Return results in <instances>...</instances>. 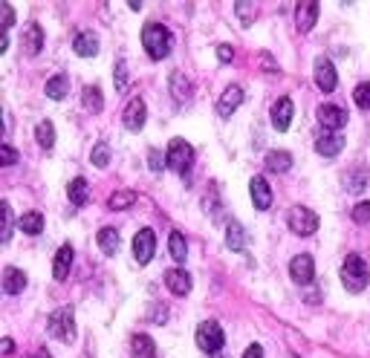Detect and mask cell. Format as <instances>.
Masks as SVG:
<instances>
[{
  "label": "cell",
  "mask_w": 370,
  "mask_h": 358,
  "mask_svg": "<svg viewBox=\"0 0 370 358\" xmlns=\"http://www.w3.org/2000/svg\"><path fill=\"white\" fill-rule=\"evenodd\" d=\"M293 113H295L293 102H289V99H278L275 104H272V124H275L278 130H286L289 124H293Z\"/></svg>",
  "instance_id": "e0dca14e"
},
{
  "label": "cell",
  "mask_w": 370,
  "mask_h": 358,
  "mask_svg": "<svg viewBox=\"0 0 370 358\" xmlns=\"http://www.w3.org/2000/svg\"><path fill=\"white\" fill-rule=\"evenodd\" d=\"M342 182H344V188H347L350 194H362V191L370 185V173L362 171V168H353V171H347V173L342 176Z\"/></svg>",
  "instance_id": "603a6c76"
},
{
  "label": "cell",
  "mask_w": 370,
  "mask_h": 358,
  "mask_svg": "<svg viewBox=\"0 0 370 358\" xmlns=\"http://www.w3.org/2000/svg\"><path fill=\"white\" fill-rule=\"evenodd\" d=\"M154 252H156V234H154V229H139L136 237H133V257H136V263L139 266L151 263Z\"/></svg>",
  "instance_id": "52a82bcc"
},
{
  "label": "cell",
  "mask_w": 370,
  "mask_h": 358,
  "mask_svg": "<svg viewBox=\"0 0 370 358\" xmlns=\"http://www.w3.org/2000/svg\"><path fill=\"white\" fill-rule=\"evenodd\" d=\"M350 217H353V223H359V225L367 223V220H370V202H359L356 208H353Z\"/></svg>",
  "instance_id": "ab89813d"
},
{
  "label": "cell",
  "mask_w": 370,
  "mask_h": 358,
  "mask_svg": "<svg viewBox=\"0 0 370 358\" xmlns=\"http://www.w3.org/2000/svg\"><path fill=\"white\" fill-rule=\"evenodd\" d=\"M67 197H70V202H73L75 208L87 205V200H90V188H87V179H84V176H75L73 182L67 185Z\"/></svg>",
  "instance_id": "7402d4cb"
},
{
  "label": "cell",
  "mask_w": 370,
  "mask_h": 358,
  "mask_svg": "<svg viewBox=\"0 0 370 358\" xmlns=\"http://www.w3.org/2000/svg\"><path fill=\"white\" fill-rule=\"evenodd\" d=\"M286 225H289V232H293V234L310 237V234L318 232V214L313 208H307V205H295V208H289Z\"/></svg>",
  "instance_id": "277c9868"
},
{
  "label": "cell",
  "mask_w": 370,
  "mask_h": 358,
  "mask_svg": "<svg viewBox=\"0 0 370 358\" xmlns=\"http://www.w3.org/2000/svg\"><path fill=\"white\" fill-rule=\"evenodd\" d=\"M289 168H293V156H289L286 151H269V153H266V171H272V173H286Z\"/></svg>",
  "instance_id": "484cf974"
},
{
  "label": "cell",
  "mask_w": 370,
  "mask_h": 358,
  "mask_svg": "<svg viewBox=\"0 0 370 358\" xmlns=\"http://www.w3.org/2000/svg\"><path fill=\"white\" fill-rule=\"evenodd\" d=\"M24 50L26 55H38L44 50V29L41 23H29L26 32H24Z\"/></svg>",
  "instance_id": "ac0fdd59"
},
{
  "label": "cell",
  "mask_w": 370,
  "mask_h": 358,
  "mask_svg": "<svg viewBox=\"0 0 370 358\" xmlns=\"http://www.w3.org/2000/svg\"><path fill=\"white\" fill-rule=\"evenodd\" d=\"M168 252H171V257L176 260V263H185L188 246H185V237H183L180 232H171V237H168Z\"/></svg>",
  "instance_id": "4dcf8cb0"
},
{
  "label": "cell",
  "mask_w": 370,
  "mask_h": 358,
  "mask_svg": "<svg viewBox=\"0 0 370 358\" xmlns=\"http://www.w3.org/2000/svg\"><path fill=\"white\" fill-rule=\"evenodd\" d=\"M342 148H344V136L342 133H324V136H318V142H315V151L321 156H327V159L339 156Z\"/></svg>",
  "instance_id": "2e32d148"
},
{
  "label": "cell",
  "mask_w": 370,
  "mask_h": 358,
  "mask_svg": "<svg viewBox=\"0 0 370 358\" xmlns=\"http://www.w3.org/2000/svg\"><path fill=\"white\" fill-rule=\"evenodd\" d=\"M194 338H197V347L203 350V352H208V355H220V350H223V341H226V335H223V327L217 321H203L200 327H197V332H194Z\"/></svg>",
  "instance_id": "5b68a950"
},
{
  "label": "cell",
  "mask_w": 370,
  "mask_h": 358,
  "mask_svg": "<svg viewBox=\"0 0 370 358\" xmlns=\"http://www.w3.org/2000/svg\"><path fill=\"white\" fill-rule=\"evenodd\" d=\"M315 84H318L321 93H333L335 84H339V75H335L333 61L324 58V55H318V58H315Z\"/></svg>",
  "instance_id": "ba28073f"
},
{
  "label": "cell",
  "mask_w": 370,
  "mask_h": 358,
  "mask_svg": "<svg viewBox=\"0 0 370 358\" xmlns=\"http://www.w3.org/2000/svg\"><path fill=\"white\" fill-rule=\"evenodd\" d=\"M67 93H70V78L64 73H58V75H53L50 81H46V95H50V99L61 102Z\"/></svg>",
  "instance_id": "4316f807"
},
{
  "label": "cell",
  "mask_w": 370,
  "mask_h": 358,
  "mask_svg": "<svg viewBox=\"0 0 370 358\" xmlns=\"http://www.w3.org/2000/svg\"><path fill=\"white\" fill-rule=\"evenodd\" d=\"M0 214H3V234H0V240H3V243H9V237H12V205L9 202H3V205H0Z\"/></svg>",
  "instance_id": "8d00e7d4"
},
{
  "label": "cell",
  "mask_w": 370,
  "mask_h": 358,
  "mask_svg": "<svg viewBox=\"0 0 370 358\" xmlns=\"http://www.w3.org/2000/svg\"><path fill=\"white\" fill-rule=\"evenodd\" d=\"M35 139H38L41 148L50 151L53 144H55V124H53V122H46V119L38 122V127H35Z\"/></svg>",
  "instance_id": "1f68e13d"
},
{
  "label": "cell",
  "mask_w": 370,
  "mask_h": 358,
  "mask_svg": "<svg viewBox=\"0 0 370 358\" xmlns=\"http://www.w3.org/2000/svg\"><path fill=\"white\" fill-rule=\"evenodd\" d=\"M240 104H243V87H240V84H232V87H226V93L220 95V102H217V113H220L223 119H229Z\"/></svg>",
  "instance_id": "4fadbf2b"
},
{
  "label": "cell",
  "mask_w": 370,
  "mask_h": 358,
  "mask_svg": "<svg viewBox=\"0 0 370 358\" xmlns=\"http://www.w3.org/2000/svg\"><path fill=\"white\" fill-rule=\"evenodd\" d=\"M342 283H344L347 292H353V295L364 292V286L370 283V269H367L362 254H347L344 257V263H342Z\"/></svg>",
  "instance_id": "7a4b0ae2"
},
{
  "label": "cell",
  "mask_w": 370,
  "mask_h": 358,
  "mask_svg": "<svg viewBox=\"0 0 370 358\" xmlns=\"http://www.w3.org/2000/svg\"><path fill=\"white\" fill-rule=\"evenodd\" d=\"M46 330H50L53 338L64 341V344H73L75 341V315L70 306H61L55 309V312L50 315V321H46Z\"/></svg>",
  "instance_id": "3957f363"
},
{
  "label": "cell",
  "mask_w": 370,
  "mask_h": 358,
  "mask_svg": "<svg viewBox=\"0 0 370 358\" xmlns=\"http://www.w3.org/2000/svg\"><path fill=\"white\" fill-rule=\"evenodd\" d=\"M82 102H84V107L93 110V113H102V110H104V99H102V90H99V87H84Z\"/></svg>",
  "instance_id": "d6a6232c"
},
{
  "label": "cell",
  "mask_w": 370,
  "mask_h": 358,
  "mask_svg": "<svg viewBox=\"0 0 370 358\" xmlns=\"http://www.w3.org/2000/svg\"><path fill=\"white\" fill-rule=\"evenodd\" d=\"M142 44H145V53H148L154 61H163L171 55V46H174V35L168 32V26L163 23H145L142 29Z\"/></svg>",
  "instance_id": "6da1fadb"
},
{
  "label": "cell",
  "mask_w": 370,
  "mask_h": 358,
  "mask_svg": "<svg viewBox=\"0 0 370 358\" xmlns=\"http://www.w3.org/2000/svg\"><path fill=\"white\" fill-rule=\"evenodd\" d=\"M234 12H237V18H240V23H243V26H252V23H255V15H257L255 3H246V0H240V3H234Z\"/></svg>",
  "instance_id": "d590c367"
},
{
  "label": "cell",
  "mask_w": 370,
  "mask_h": 358,
  "mask_svg": "<svg viewBox=\"0 0 370 358\" xmlns=\"http://www.w3.org/2000/svg\"><path fill=\"white\" fill-rule=\"evenodd\" d=\"M24 286H26V274L15 266H6L3 269V292L6 295H18V292H24Z\"/></svg>",
  "instance_id": "44dd1931"
},
{
  "label": "cell",
  "mask_w": 370,
  "mask_h": 358,
  "mask_svg": "<svg viewBox=\"0 0 370 358\" xmlns=\"http://www.w3.org/2000/svg\"><path fill=\"white\" fill-rule=\"evenodd\" d=\"M73 50H75V55L90 58V55L99 53V38H95L93 32H78L75 41H73Z\"/></svg>",
  "instance_id": "d6986e66"
},
{
  "label": "cell",
  "mask_w": 370,
  "mask_h": 358,
  "mask_svg": "<svg viewBox=\"0 0 370 358\" xmlns=\"http://www.w3.org/2000/svg\"><path fill=\"white\" fill-rule=\"evenodd\" d=\"M0 350H3V355H12L15 341H12V338H3V341H0Z\"/></svg>",
  "instance_id": "bcb514c9"
},
{
  "label": "cell",
  "mask_w": 370,
  "mask_h": 358,
  "mask_svg": "<svg viewBox=\"0 0 370 358\" xmlns=\"http://www.w3.org/2000/svg\"><path fill=\"white\" fill-rule=\"evenodd\" d=\"M131 352H133V358H156V344H154V338H151V335H145V332L133 335V341H131Z\"/></svg>",
  "instance_id": "cb8c5ba5"
},
{
  "label": "cell",
  "mask_w": 370,
  "mask_h": 358,
  "mask_svg": "<svg viewBox=\"0 0 370 358\" xmlns=\"http://www.w3.org/2000/svg\"><path fill=\"white\" fill-rule=\"evenodd\" d=\"M353 99H356V104L362 110H370V81H364V84L356 87V93H353Z\"/></svg>",
  "instance_id": "74e56055"
},
{
  "label": "cell",
  "mask_w": 370,
  "mask_h": 358,
  "mask_svg": "<svg viewBox=\"0 0 370 358\" xmlns=\"http://www.w3.org/2000/svg\"><path fill=\"white\" fill-rule=\"evenodd\" d=\"M318 122L324 124V130H333V133H339V130L347 124V113H344L339 104H321V107H318Z\"/></svg>",
  "instance_id": "8fae6325"
},
{
  "label": "cell",
  "mask_w": 370,
  "mask_h": 358,
  "mask_svg": "<svg viewBox=\"0 0 370 358\" xmlns=\"http://www.w3.org/2000/svg\"><path fill=\"white\" fill-rule=\"evenodd\" d=\"M99 249H102L107 257H113V254L119 252V232L110 229V225H104V229L99 232Z\"/></svg>",
  "instance_id": "83f0119b"
},
{
  "label": "cell",
  "mask_w": 370,
  "mask_h": 358,
  "mask_svg": "<svg viewBox=\"0 0 370 358\" xmlns=\"http://www.w3.org/2000/svg\"><path fill=\"white\" fill-rule=\"evenodd\" d=\"M217 58H220L223 64H229V61L234 58V50H232L229 44H220V46H217Z\"/></svg>",
  "instance_id": "b9f144b4"
},
{
  "label": "cell",
  "mask_w": 370,
  "mask_h": 358,
  "mask_svg": "<svg viewBox=\"0 0 370 358\" xmlns=\"http://www.w3.org/2000/svg\"><path fill=\"white\" fill-rule=\"evenodd\" d=\"M165 286L174 292V295H188L191 292V274L185 269H168L165 272Z\"/></svg>",
  "instance_id": "9a60e30c"
},
{
  "label": "cell",
  "mask_w": 370,
  "mask_h": 358,
  "mask_svg": "<svg viewBox=\"0 0 370 358\" xmlns=\"http://www.w3.org/2000/svg\"><path fill=\"white\" fill-rule=\"evenodd\" d=\"M289 274H293V281L301 283V286H310L313 278H315V263L310 254H298L293 257V263H289Z\"/></svg>",
  "instance_id": "30bf717a"
},
{
  "label": "cell",
  "mask_w": 370,
  "mask_h": 358,
  "mask_svg": "<svg viewBox=\"0 0 370 358\" xmlns=\"http://www.w3.org/2000/svg\"><path fill=\"white\" fill-rule=\"evenodd\" d=\"M171 93L176 102H188L191 93H194V84H191V78H185L183 73H174L171 75Z\"/></svg>",
  "instance_id": "d4e9b609"
},
{
  "label": "cell",
  "mask_w": 370,
  "mask_h": 358,
  "mask_svg": "<svg viewBox=\"0 0 370 358\" xmlns=\"http://www.w3.org/2000/svg\"><path fill=\"white\" fill-rule=\"evenodd\" d=\"M318 12H321V6L315 3V0L298 3V9H295V23H298V29H301V32H310V29L315 26V21H318Z\"/></svg>",
  "instance_id": "5bb4252c"
},
{
  "label": "cell",
  "mask_w": 370,
  "mask_h": 358,
  "mask_svg": "<svg viewBox=\"0 0 370 358\" xmlns=\"http://www.w3.org/2000/svg\"><path fill=\"white\" fill-rule=\"evenodd\" d=\"M191 162H194V148L185 142V139H174L168 144V153H165V165L171 171H176L180 176H185L191 171Z\"/></svg>",
  "instance_id": "8992f818"
},
{
  "label": "cell",
  "mask_w": 370,
  "mask_h": 358,
  "mask_svg": "<svg viewBox=\"0 0 370 358\" xmlns=\"http://www.w3.org/2000/svg\"><path fill=\"white\" fill-rule=\"evenodd\" d=\"M249 194H252V202L257 211H269L272 208V188L263 176H252L249 182Z\"/></svg>",
  "instance_id": "7c38bea8"
},
{
  "label": "cell",
  "mask_w": 370,
  "mask_h": 358,
  "mask_svg": "<svg viewBox=\"0 0 370 358\" xmlns=\"http://www.w3.org/2000/svg\"><path fill=\"white\" fill-rule=\"evenodd\" d=\"M148 159H151V171H163V168H165L163 153H159V151H151V153H148Z\"/></svg>",
  "instance_id": "7bdbcfd3"
},
{
  "label": "cell",
  "mask_w": 370,
  "mask_h": 358,
  "mask_svg": "<svg viewBox=\"0 0 370 358\" xmlns=\"http://www.w3.org/2000/svg\"><path fill=\"white\" fill-rule=\"evenodd\" d=\"M133 202H136V194H133V191H116L113 197L107 200L110 211H124V208H131Z\"/></svg>",
  "instance_id": "836d02e7"
},
{
  "label": "cell",
  "mask_w": 370,
  "mask_h": 358,
  "mask_svg": "<svg viewBox=\"0 0 370 358\" xmlns=\"http://www.w3.org/2000/svg\"><path fill=\"white\" fill-rule=\"evenodd\" d=\"M0 9H3V18H6V26L3 29H12V23H15V12H12V6H0Z\"/></svg>",
  "instance_id": "f6af8a7d"
},
{
  "label": "cell",
  "mask_w": 370,
  "mask_h": 358,
  "mask_svg": "<svg viewBox=\"0 0 370 358\" xmlns=\"http://www.w3.org/2000/svg\"><path fill=\"white\" fill-rule=\"evenodd\" d=\"M18 225H21V232L29 234V237L41 234V232H44V217H41V211H29V214H24V217L18 220Z\"/></svg>",
  "instance_id": "f1b7e54d"
},
{
  "label": "cell",
  "mask_w": 370,
  "mask_h": 358,
  "mask_svg": "<svg viewBox=\"0 0 370 358\" xmlns=\"http://www.w3.org/2000/svg\"><path fill=\"white\" fill-rule=\"evenodd\" d=\"M90 159H93L95 168H107V165H110V144H107V142H99V144L93 148Z\"/></svg>",
  "instance_id": "e575fe53"
},
{
  "label": "cell",
  "mask_w": 370,
  "mask_h": 358,
  "mask_svg": "<svg viewBox=\"0 0 370 358\" xmlns=\"http://www.w3.org/2000/svg\"><path fill=\"white\" fill-rule=\"evenodd\" d=\"M226 246L232 252H243L246 249V232H243V225H240V223H229V229H226Z\"/></svg>",
  "instance_id": "f546056e"
},
{
  "label": "cell",
  "mask_w": 370,
  "mask_h": 358,
  "mask_svg": "<svg viewBox=\"0 0 370 358\" xmlns=\"http://www.w3.org/2000/svg\"><path fill=\"white\" fill-rule=\"evenodd\" d=\"M243 358H263V347H261V344H252V347L243 352Z\"/></svg>",
  "instance_id": "ee69618b"
},
{
  "label": "cell",
  "mask_w": 370,
  "mask_h": 358,
  "mask_svg": "<svg viewBox=\"0 0 370 358\" xmlns=\"http://www.w3.org/2000/svg\"><path fill=\"white\" fill-rule=\"evenodd\" d=\"M145 119H148V107H145V102H142L139 95H136V99H131V102H127L122 122H124V127L131 130V133H139V130L145 127Z\"/></svg>",
  "instance_id": "9c48e42d"
},
{
  "label": "cell",
  "mask_w": 370,
  "mask_h": 358,
  "mask_svg": "<svg viewBox=\"0 0 370 358\" xmlns=\"http://www.w3.org/2000/svg\"><path fill=\"white\" fill-rule=\"evenodd\" d=\"M70 266H73V246H61L58 254H55V260H53V274H55V281H67Z\"/></svg>",
  "instance_id": "ffe728a7"
},
{
  "label": "cell",
  "mask_w": 370,
  "mask_h": 358,
  "mask_svg": "<svg viewBox=\"0 0 370 358\" xmlns=\"http://www.w3.org/2000/svg\"><path fill=\"white\" fill-rule=\"evenodd\" d=\"M15 162H18V151H15L9 142H3L0 144V165L9 168V165H15Z\"/></svg>",
  "instance_id": "f35d334b"
},
{
  "label": "cell",
  "mask_w": 370,
  "mask_h": 358,
  "mask_svg": "<svg viewBox=\"0 0 370 358\" xmlns=\"http://www.w3.org/2000/svg\"><path fill=\"white\" fill-rule=\"evenodd\" d=\"M113 81H116V90H124V87H127V64H124V61H119V64H116Z\"/></svg>",
  "instance_id": "60d3db41"
}]
</instances>
